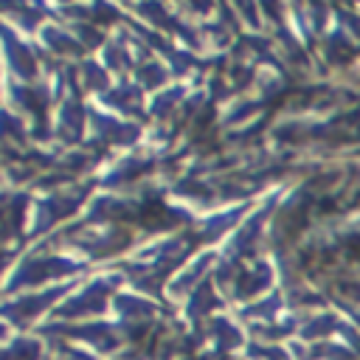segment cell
Returning a JSON list of instances; mask_svg holds the SVG:
<instances>
[{"label": "cell", "mask_w": 360, "mask_h": 360, "mask_svg": "<svg viewBox=\"0 0 360 360\" xmlns=\"http://www.w3.org/2000/svg\"><path fill=\"white\" fill-rule=\"evenodd\" d=\"M76 273H84V262L59 256L53 250H45V245H42L37 250H28L17 262V267L3 281V295H17V290H22V287H37V284H45V281H53L62 276H76Z\"/></svg>", "instance_id": "6da1fadb"}, {"label": "cell", "mask_w": 360, "mask_h": 360, "mask_svg": "<svg viewBox=\"0 0 360 360\" xmlns=\"http://www.w3.org/2000/svg\"><path fill=\"white\" fill-rule=\"evenodd\" d=\"M121 284V273H104V276H96L90 278L79 292H73L70 298H65L53 315L62 321V323H70V321H82V318H96L101 312H107V307L112 304L115 298V290Z\"/></svg>", "instance_id": "7a4b0ae2"}, {"label": "cell", "mask_w": 360, "mask_h": 360, "mask_svg": "<svg viewBox=\"0 0 360 360\" xmlns=\"http://www.w3.org/2000/svg\"><path fill=\"white\" fill-rule=\"evenodd\" d=\"M96 180H87V183H73V186H62V188H53L48 191L42 200L34 202V217H31V236H39L51 228H56L62 219H68L70 214H76L84 200L90 197Z\"/></svg>", "instance_id": "3957f363"}, {"label": "cell", "mask_w": 360, "mask_h": 360, "mask_svg": "<svg viewBox=\"0 0 360 360\" xmlns=\"http://www.w3.org/2000/svg\"><path fill=\"white\" fill-rule=\"evenodd\" d=\"M42 338H59V340H82L90 349L101 352V354H112L118 352L124 343V332L118 323H107V321H84V323H45L39 329Z\"/></svg>", "instance_id": "277c9868"}, {"label": "cell", "mask_w": 360, "mask_h": 360, "mask_svg": "<svg viewBox=\"0 0 360 360\" xmlns=\"http://www.w3.org/2000/svg\"><path fill=\"white\" fill-rule=\"evenodd\" d=\"M8 101L20 110V112H25L28 118H31V138L34 141H48L53 132H51V127H48V110H51V104L56 101V93H53V87L51 84H45V82H34V84H25V82H11L8 84Z\"/></svg>", "instance_id": "5b68a950"}, {"label": "cell", "mask_w": 360, "mask_h": 360, "mask_svg": "<svg viewBox=\"0 0 360 360\" xmlns=\"http://www.w3.org/2000/svg\"><path fill=\"white\" fill-rule=\"evenodd\" d=\"M76 287V281L68 284H56V287H42L37 292H17L6 301H0V318L8 321L11 326H31L39 315H45V309H51L65 292H70Z\"/></svg>", "instance_id": "8992f818"}, {"label": "cell", "mask_w": 360, "mask_h": 360, "mask_svg": "<svg viewBox=\"0 0 360 360\" xmlns=\"http://www.w3.org/2000/svg\"><path fill=\"white\" fill-rule=\"evenodd\" d=\"M0 53H3V62L8 65V70L17 76V82L34 84L39 79V48L25 42L8 25V20H0Z\"/></svg>", "instance_id": "52a82bcc"}, {"label": "cell", "mask_w": 360, "mask_h": 360, "mask_svg": "<svg viewBox=\"0 0 360 360\" xmlns=\"http://www.w3.org/2000/svg\"><path fill=\"white\" fill-rule=\"evenodd\" d=\"M87 127H90V141L87 146L107 152L110 146H132L141 138V127L129 124L124 118H115L110 112H101L96 107H87Z\"/></svg>", "instance_id": "ba28073f"}, {"label": "cell", "mask_w": 360, "mask_h": 360, "mask_svg": "<svg viewBox=\"0 0 360 360\" xmlns=\"http://www.w3.org/2000/svg\"><path fill=\"white\" fill-rule=\"evenodd\" d=\"M28 191L20 188H0V231L11 242H22V225L28 214Z\"/></svg>", "instance_id": "9c48e42d"}, {"label": "cell", "mask_w": 360, "mask_h": 360, "mask_svg": "<svg viewBox=\"0 0 360 360\" xmlns=\"http://www.w3.org/2000/svg\"><path fill=\"white\" fill-rule=\"evenodd\" d=\"M158 169V158L155 155H127V158H118L110 172L98 180L104 188H121L127 183H135V180H143L146 174H152Z\"/></svg>", "instance_id": "30bf717a"}, {"label": "cell", "mask_w": 360, "mask_h": 360, "mask_svg": "<svg viewBox=\"0 0 360 360\" xmlns=\"http://www.w3.org/2000/svg\"><path fill=\"white\" fill-rule=\"evenodd\" d=\"M39 42H42L45 53H53V56H59V59H76V56H82V53L87 51V48L68 31V25L59 22V20H51V22H45V25L39 28Z\"/></svg>", "instance_id": "8fae6325"}, {"label": "cell", "mask_w": 360, "mask_h": 360, "mask_svg": "<svg viewBox=\"0 0 360 360\" xmlns=\"http://www.w3.org/2000/svg\"><path fill=\"white\" fill-rule=\"evenodd\" d=\"M101 101H104L107 107H112L115 112L127 115V118H135V115L146 118V115H143V87H141L138 82L121 79L115 87H110L107 93H101Z\"/></svg>", "instance_id": "7c38bea8"}, {"label": "cell", "mask_w": 360, "mask_h": 360, "mask_svg": "<svg viewBox=\"0 0 360 360\" xmlns=\"http://www.w3.org/2000/svg\"><path fill=\"white\" fill-rule=\"evenodd\" d=\"M104 68L124 79L127 70H135V37L127 31H115V37L104 45Z\"/></svg>", "instance_id": "4fadbf2b"}, {"label": "cell", "mask_w": 360, "mask_h": 360, "mask_svg": "<svg viewBox=\"0 0 360 360\" xmlns=\"http://www.w3.org/2000/svg\"><path fill=\"white\" fill-rule=\"evenodd\" d=\"M76 79H79V87L87 90V93H107L110 90V70L98 62H82L76 68Z\"/></svg>", "instance_id": "5bb4252c"}, {"label": "cell", "mask_w": 360, "mask_h": 360, "mask_svg": "<svg viewBox=\"0 0 360 360\" xmlns=\"http://www.w3.org/2000/svg\"><path fill=\"white\" fill-rule=\"evenodd\" d=\"M31 129L22 124V115L11 110H0V143L3 146H25Z\"/></svg>", "instance_id": "9a60e30c"}, {"label": "cell", "mask_w": 360, "mask_h": 360, "mask_svg": "<svg viewBox=\"0 0 360 360\" xmlns=\"http://www.w3.org/2000/svg\"><path fill=\"white\" fill-rule=\"evenodd\" d=\"M0 360H42V340L20 335L0 346Z\"/></svg>", "instance_id": "2e32d148"}, {"label": "cell", "mask_w": 360, "mask_h": 360, "mask_svg": "<svg viewBox=\"0 0 360 360\" xmlns=\"http://www.w3.org/2000/svg\"><path fill=\"white\" fill-rule=\"evenodd\" d=\"M132 73H135V82L143 90H158L169 79V65L158 62V56H149V59H141Z\"/></svg>", "instance_id": "e0dca14e"}, {"label": "cell", "mask_w": 360, "mask_h": 360, "mask_svg": "<svg viewBox=\"0 0 360 360\" xmlns=\"http://www.w3.org/2000/svg\"><path fill=\"white\" fill-rule=\"evenodd\" d=\"M180 98H183V87L158 90V96H155V98H152V104H149V112H152L158 121H166V118H169V115L177 110Z\"/></svg>", "instance_id": "ac0fdd59"}]
</instances>
